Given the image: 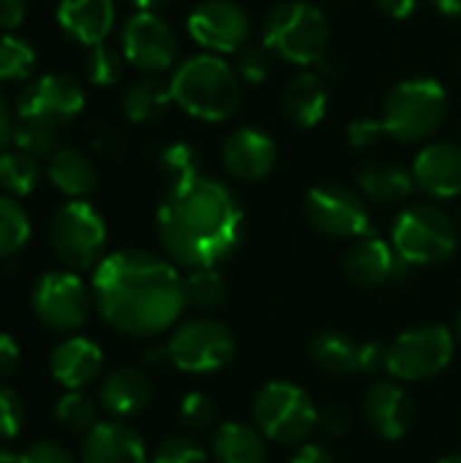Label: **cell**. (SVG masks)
Segmentation results:
<instances>
[{"label": "cell", "instance_id": "cell-10", "mask_svg": "<svg viewBox=\"0 0 461 463\" xmlns=\"http://www.w3.org/2000/svg\"><path fill=\"white\" fill-rule=\"evenodd\" d=\"M30 307L35 320L54 334H73L79 331L92 304V290L82 282V277L71 269L65 271H46L33 285Z\"/></svg>", "mask_w": 461, "mask_h": 463}, {"label": "cell", "instance_id": "cell-20", "mask_svg": "<svg viewBox=\"0 0 461 463\" xmlns=\"http://www.w3.org/2000/svg\"><path fill=\"white\" fill-rule=\"evenodd\" d=\"M79 463H149L141 434L125 420H103L84 434Z\"/></svg>", "mask_w": 461, "mask_h": 463}, {"label": "cell", "instance_id": "cell-16", "mask_svg": "<svg viewBox=\"0 0 461 463\" xmlns=\"http://www.w3.org/2000/svg\"><path fill=\"white\" fill-rule=\"evenodd\" d=\"M223 168L231 174L236 182H261L266 179L274 165H277V144L269 133L261 128H236L234 133L226 136L223 149Z\"/></svg>", "mask_w": 461, "mask_h": 463}, {"label": "cell", "instance_id": "cell-23", "mask_svg": "<svg viewBox=\"0 0 461 463\" xmlns=\"http://www.w3.org/2000/svg\"><path fill=\"white\" fill-rule=\"evenodd\" d=\"M101 407L114 418V420H130L141 415L149 402H152V383L141 369L122 366L106 374L101 383Z\"/></svg>", "mask_w": 461, "mask_h": 463}, {"label": "cell", "instance_id": "cell-21", "mask_svg": "<svg viewBox=\"0 0 461 463\" xmlns=\"http://www.w3.org/2000/svg\"><path fill=\"white\" fill-rule=\"evenodd\" d=\"M103 350L87 336L62 339L49 355V372L65 391H84L101 377Z\"/></svg>", "mask_w": 461, "mask_h": 463}, {"label": "cell", "instance_id": "cell-19", "mask_svg": "<svg viewBox=\"0 0 461 463\" xmlns=\"http://www.w3.org/2000/svg\"><path fill=\"white\" fill-rule=\"evenodd\" d=\"M413 179L421 193L437 201L461 195V146L454 141H435L413 160Z\"/></svg>", "mask_w": 461, "mask_h": 463}, {"label": "cell", "instance_id": "cell-33", "mask_svg": "<svg viewBox=\"0 0 461 463\" xmlns=\"http://www.w3.org/2000/svg\"><path fill=\"white\" fill-rule=\"evenodd\" d=\"M30 239V217L14 195L0 193V260L14 258Z\"/></svg>", "mask_w": 461, "mask_h": 463}, {"label": "cell", "instance_id": "cell-32", "mask_svg": "<svg viewBox=\"0 0 461 463\" xmlns=\"http://www.w3.org/2000/svg\"><path fill=\"white\" fill-rule=\"evenodd\" d=\"M228 288L215 269H198L185 277V304L196 312H212L226 304Z\"/></svg>", "mask_w": 461, "mask_h": 463}, {"label": "cell", "instance_id": "cell-15", "mask_svg": "<svg viewBox=\"0 0 461 463\" xmlns=\"http://www.w3.org/2000/svg\"><path fill=\"white\" fill-rule=\"evenodd\" d=\"M190 38L212 54H236L247 46L250 19L234 0H204L187 16Z\"/></svg>", "mask_w": 461, "mask_h": 463}, {"label": "cell", "instance_id": "cell-9", "mask_svg": "<svg viewBox=\"0 0 461 463\" xmlns=\"http://www.w3.org/2000/svg\"><path fill=\"white\" fill-rule=\"evenodd\" d=\"M163 355L179 372H187V374H209V372L226 369L234 361V355H236V339H234L231 328L223 326L220 320L196 317V320L182 323L171 334Z\"/></svg>", "mask_w": 461, "mask_h": 463}, {"label": "cell", "instance_id": "cell-36", "mask_svg": "<svg viewBox=\"0 0 461 463\" xmlns=\"http://www.w3.org/2000/svg\"><path fill=\"white\" fill-rule=\"evenodd\" d=\"M122 49L109 46L106 41L98 46H90L87 60H84V73L92 87H114L122 76Z\"/></svg>", "mask_w": 461, "mask_h": 463}, {"label": "cell", "instance_id": "cell-42", "mask_svg": "<svg viewBox=\"0 0 461 463\" xmlns=\"http://www.w3.org/2000/svg\"><path fill=\"white\" fill-rule=\"evenodd\" d=\"M24 426V404L16 391L0 383V442H11Z\"/></svg>", "mask_w": 461, "mask_h": 463}, {"label": "cell", "instance_id": "cell-14", "mask_svg": "<svg viewBox=\"0 0 461 463\" xmlns=\"http://www.w3.org/2000/svg\"><path fill=\"white\" fill-rule=\"evenodd\" d=\"M120 49L128 65L149 76L166 73L179 54V43L171 24L160 19L155 11H139L122 24Z\"/></svg>", "mask_w": 461, "mask_h": 463}, {"label": "cell", "instance_id": "cell-44", "mask_svg": "<svg viewBox=\"0 0 461 463\" xmlns=\"http://www.w3.org/2000/svg\"><path fill=\"white\" fill-rule=\"evenodd\" d=\"M318 423L323 426V431L326 434H331V437H345L348 431H351V426H353V418H351V412L345 410V407H326L321 415H318Z\"/></svg>", "mask_w": 461, "mask_h": 463}, {"label": "cell", "instance_id": "cell-31", "mask_svg": "<svg viewBox=\"0 0 461 463\" xmlns=\"http://www.w3.org/2000/svg\"><path fill=\"white\" fill-rule=\"evenodd\" d=\"M11 144L22 152H27L30 157L49 163L60 149H62V130L60 128H49L41 122H30V119H19L14 125V138Z\"/></svg>", "mask_w": 461, "mask_h": 463}, {"label": "cell", "instance_id": "cell-38", "mask_svg": "<svg viewBox=\"0 0 461 463\" xmlns=\"http://www.w3.org/2000/svg\"><path fill=\"white\" fill-rule=\"evenodd\" d=\"M236 73L242 76V81L247 84H261L269 79L272 73V49L261 41V43H247L236 52V62H234Z\"/></svg>", "mask_w": 461, "mask_h": 463}, {"label": "cell", "instance_id": "cell-28", "mask_svg": "<svg viewBox=\"0 0 461 463\" xmlns=\"http://www.w3.org/2000/svg\"><path fill=\"white\" fill-rule=\"evenodd\" d=\"M359 355H361V345L342 331H321L310 342L312 364L331 377H345L359 372Z\"/></svg>", "mask_w": 461, "mask_h": 463}, {"label": "cell", "instance_id": "cell-26", "mask_svg": "<svg viewBox=\"0 0 461 463\" xmlns=\"http://www.w3.org/2000/svg\"><path fill=\"white\" fill-rule=\"evenodd\" d=\"M46 179L52 187L68 198H84L95 190L98 184V171L92 160L71 146H62L49 163H46Z\"/></svg>", "mask_w": 461, "mask_h": 463}, {"label": "cell", "instance_id": "cell-11", "mask_svg": "<svg viewBox=\"0 0 461 463\" xmlns=\"http://www.w3.org/2000/svg\"><path fill=\"white\" fill-rule=\"evenodd\" d=\"M454 334L437 323H421L402 331L389 347V374L405 383L437 377L454 361Z\"/></svg>", "mask_w": 461, "mask_h": 463}, {"label": "cell", "instance_id": "cell-45", "mask_svg": "<svg viewBox=\"0 0 461 463\" xmlns=\"http://www.w3.org/2000/svg\"><path fill=\"white\" fill-rule=\"evenodd\" d=\"M359 372H361V374H380V372H389V350L380 347V345H361Z\"/></svg>", "mask_w": 461, "mask_h": 463}, {"label": "cell", "instance_id": "cell-43", "mask_svg": "<svg viewBox=\"0 0 461 463\" xmlns=\"http://www.w3.org/2000/svg\"><path fill=\"white\" fill-rule=\"evenodd\" d=\"M383 136H386V128L380 119H356L348 125V144L359 152L378 146Z\"/></svg>", "mask_w": 461, "mask_h": 463}, {"label": "cell", "instance_id": "cell-46", "mask_svg": "<svg viewBox=\"0 0 461 463\" xmlns=\"http://www.w3.org/2000/svg\"><path fill=\"white\" fill-rule=\"evenodd\" d=\"M19 361H22V350L16 339L11 334H0V383L19 369Z\"/></svg>", "mask_w": 461, "mask_h": 463}, {"label": "cell", "instance_id": "cell-47", "mask_svg": "<svg viewBox=\"0 0 461 463\" xmlns=\"http://www.w3.org/2000/svg\"><path fill=\"white\" fill-rule=\"evenodd\" d=\"M27 16V0H0V30L14 33Z\"/></svg>", "mask_w": 461, "mask_h": 463}, {"label": "cell", "instance_id": "cell-2", "mask_svg": "<svg viewBox=\"0 0 461 463\" xmlns=\"http://www.w3.org/2000/svg\"><path fill=\"white\" fill-rule=\"evenodd\" d=\"M245 231L236 195L212 176L196 174L168 184L158 206V236L174 266L187 271L217 269L228 260Z\"/></svg>", "mask_w": 461, "mask_h": 463}, {"label": "cell", "instance_id": "cell-41", "mask_svg": "<svg viewBox=\"0 0 461 463\" xmlns=\"http://www.w3.org/2000/svg\"><path fill=\"white\" fill-rule=\"evenodd\" d=\"M179 420L190 431H209L217 420V404L206 393H187L179 404Z\"/></svg>", "mask_w": 461, "mask_h": 463}, {"label": "cell", "instance_id": "cell-51", "mask_svg": "<svg viewBox=\"0 0 461 463\" xmlns=\"http://www.w3.org/2000/svg\"><path fill=\"white\" fill-rule=\"evenodd\" d=\"M437 11H443L446 16H461V0H432Z\"/></svg>", "mask_w": 461, "mask_h": 463}, {"label": "cell", "instance_id": "cell-48", "mask_svg": "<svg viewBox=\"0 0 461 463\" xmlns=\"http://www.w3.org/2000/svg\"><path fill=\"white\" fill-rule=\"evenodd\" d=\"M421 0H375L378 11L389 19H408L416 8H418Z\"/></svg>", "mask_w": 461, "mask_h": 463}, {"label": "cell", "instance_id": "cell-29", "mask_svg": "<svg viewBox=\"0 0 461 463\" xmlns=\"http://www.w3.org/2000/svg\"><path fill=\"white\" fill-rule=\"evenodd\" d=\"M174 103L171 87L158 76H144L122 92V111L136 125H149L160 119Z\"/></svg>", "mask_w": 461, "mask_h": 463}, {"label": "cell", "instance_id": "cell-53", "mask_svg": "<svg viewBox=\"0 0 461 463\" xmlns=\"http://www.w3.org/2000/svg\"><path fill=\"white\" fill-rule=\"evenodd\" d=\"M440 463H461V453H454V456H448V458H443Z\"/></svg>", "mask_w": 461, "mask_h": 463}, {"label": "cell", "instance_id": "cell-8", "mask_svg": "<svg viewBox=\"0 0 461 463\" xmlns=\"http://www.w3.org/2000/svg\"><path fill=\"white\" fill-rule=\"evenodd\" d=\"M318 410L310 393L293 383L277 380L264 385L253 399L255 429L277 445H299L318 426Z\"/></svg>", "mask_w": 461, "mask_h": 463}, {"label": "cell", "instance_id": "cell-49", "mask_svg": "<svg viewBox=\"0 0 461 463\" xmlns=\"http://www.w3.org/2000/svg\"><path fill=\"white\" fill-rule=\"evenodd\" d=\"M288 463H334L331 453L321 445H302Z\"/></svg>", "mask_w": 461, "mask_h": 463}, {"label": "cell", "instance_id": "cell-24", "mask_svg": "<svg viewBox=\"0 0 461 463\" xmlns=\"http://www.w3.org/2000/svg\"><path fill=\"white\" fill-rule=\"evenodd\" d=\"M329 109V90L326 81L315 71L296 73L288 87L283 90V114L291 125L310 130L323 122Z\"/></svg>", "mask_w": 461, "mask_h": 463}, {"label": "cell", "instance_id": "cell-4", "mask_svg": "<svg viewBox=\"0 0 461 463\" xmlns=\"http://www.w3.org/2000/svg\"><path fill=\"white\" fill-rule=\"evenodd\" d=\"M261 38L272 49V54L307 68L326 60L331 30L326 14L318 5L307 0H285L269 8Z\"/></svg>", "mask_w": 461, "mask_h": 463}, {"label": "cell", "instance_id": "cell-17", "mask_svg": "<svg viewBox=\"0 0 461 463\" xmlns=\"http://www.w3.org/2000/svg\"><path fill=\"white\" fill-rule=\"evenodd\" d=\"M408 271V263L399 258L394 244L367 233L353 241L345 255V277L359 288H380L399 279Z\"/></svg>", "mask_w": 461, "mask_h": 463}, {"label": "cell", "instance_id": "cell-22", "mask_svg": "<svg viewBox=\"0 0 461 463\" xmlns=\"http://www.w3.org/2000/svg\"><path fill=\"white\" fill-rule=\"evenodd\" d=\"M57 24L73 43L98 46L114 30L117 8L114 0H60Z\"/></svg>", "mask_w": 461, "mask_h": 463}, {"label": "cell", "instance_id": "cell-1", "mask_svg": "<svg viewBox=\"0 0 461 463\" xmlns=\"http://www.w3.org/2000/svg\"><path fill=\"white\" fill-rule=\"evenodd\" d=\"M92 304L101 320L130 339L168 331L185 312V279L177 266L147 250H120L92 269Z\"/></svg>", "mask_w": 461, "mask_h": 463}, {"label": "cell", "instance_id": "cell-13", "mask_svg": "<svg viewBox=\"0 0 461 463\" xmlns=\"http://www.w3.org/2000/svg\"><path fill=\"white\" fill-rule=\"evenodd\" d=\"M84 90L68 73H43L27 87H22L16 98L19 119L41 122L49 128H65L84 111Z\"/></svg>", "mask_w": 461, "mask_h": 463}, {"label": "cell", "instance_id": "cell-55", "mask_svg": "<svg viewBox=\"0 0 461 463\" xmlns=\"http://www.w3.org/2000/svg\"><path fill=\"white\" fill-rule=\"evenodd\" d=\"M459 222H461V209H459Z\"/></svg>", "mask_w": 461, "mask_h": 463}, {"label": "cell", "instance_id": "cell-5", "mask_svg": "<svg viewBox=\"0 0 461 463\" xmlns=\"http://www.w3.org/2000/svg\"><path fill=\"white\" fill-rule=\"evenodd\" d=\"M448 114V92L437 79L413 76L399 81L383 100L380 122L399 144L427 141Z\"/></svg>", "mask_w": 461, "mask_h": 463}, {"label": "cell", "instance_id": "cell-40", "mask_svg": "<svg viewBox=\"0 0 461 463\" xmlns=\"http://www.w3.org/2000/svg\"><path fill=\"white\" fill-rule=\"evenodd\" d=\"M149 463H206V450L187 434H174L163 439Z\"/></svg>", "mask_w": 461, "mask_h": 463}, {"label": "cell", "instance_id": "cell-54", "mask_svg": "<svg viewBox=\"0 0 461 463\" xmlns=\"http://www.w3.org/2000/svg\"><path fill=\"white\" fill-rule=\"evenodd\" d=\"M456 336H459V342H461V312H459V320H456Z\"/></svg>", "mask_w": 461, "mask_h": 463}, {"label": "cell", "instance_id": "cell-12", "mask_svg": "<svg viewBox=\"0 0 461 463\" xmlns=\"http://www.w3.org/2000/svg\"><path fill=\"white\" fill-rule=\"evenodd\" d=\"M304 214H307V222L318 233L331 236V239H361L372 233L370 209L364 198L334 182L315 184L307 193Z\"/></svg>", "mask_w": 461, "mask_h": 463}, {"label": "cell", "instance_id": "cell-25", "mask_svg": "<svg viewBox=\"0 0 461 463\" xmlns=\"http://www.w3.org/2000/svg\"><path fill=\"white\" fill-rule=\"evenodd\" d=\"M359 190L361 195H367L375 203L391 206V203H402L413 195L416 179L413 171L402 168V165H391V163H367L359 168L356 174Z\"/></svg>", "mask_w": 461, "mask_h": 463}, {"label": "cell", "instance_id": "cell-50", "mask_svg": "<svg viewBox=\"0 0 461 463\" xmlns=\"http://www.w3.org/2000/svg\"><path fill=\"white\" fill-rule=\"evenodd\" d=\"M14 114H11V106H8V100L3 98V92H0V152L3 149H8V144H11V138H14Z\"/></svg>", "mask_w": 461, "mask_h": 463}, {"label": "cell", "instance_id": "cell-35", "mask_svg": "<svg viewBox=\"0 0 461 463\" xmlns=\"http://www.w3.org/2000/svg\"><path fill=\"white\" fill-rule=\"evenodd\" d=\"M35 49L27 38H19L14 33L0 35V81H22L35 68Z\"/></svg>", "mask_w": 461, "mask_h": 463}, {"label": "cell", "instance_id": "cell-30", "mask_svg": "<svg viewBox=\"0 0 461 463\" xmlns=\"http://www.w3.org/2000/svg\"><path fill=\"white\" fill-rule=\"evenodd\" d=\"M43 174L46 171L41 168V160L30 157L27 152L16 146L0 152V190L5 195H14V198L30 195L38 187Z\"/></svg>", "mask_w": 461, "mask_h": 463}, {"label": "cell", "instance_id": "cell-6", "mask_svg": "<svg viewBox=\"0 0 461 463\" xmlns=\"http://www.w3.org/2000/svg\"><path fill=\"white\" fill-rule=\"evenodd\" d=\"M391 244L408 266H437L456 252L459 231L443 209L416 203L394 220Z\"/></svg>", "mask_w": 461, "mask_h": 463}, {"label": "cell", "instance_id": "cell-37", "mask_svg": "<svg viewBox=\"0 0 461 463\" xmlns=\"http://www.w3.org/2000/svg\"><path fill=\"white\" fill-rule=\"evenodd\" d=\"M158 165H160V171L166 174L168 184H174V182H182V179H190V176L201 174L198 152H196L187 141H174V144H168V146L160 152Z\"/></svg>", "mask_w": 461, "mask_h": 463}, {"label": "cell", "instance_id": "cell-7", "mask_svg": "<svg viewBox=\"0 0 461 463\" xmlns=\"http://www.w3.org/2000/svg\"><path fill=\"white\" fill-rule=\"evenodd\" d=\"M49 244L57 260L71 271H90L103 260L106 220L84 198L62 203L49 222Z\"/></svg>", "mask_w": 461, "mask_h": 463}, {"label": "cell", "instance_id": "cell-52", "mask_svg": "<svg viewBox=\"0 0 461 463\" xmlns=\"http://www.w3.org/2000/svg\"><path fill=\"white\" fill-rule=\"evenodd\" d=\"M139 11H155V8H160L166 0H130Z\"/></svg>", "mask_w": 461, "mask_h": 463}, {"label": "cell", "instance_id": "cell-18", "mask_svg": "<svg viewBox=\"0 0 461 463\" xmlns=\"http://www.w3.org/2000/svg\"><path fill=\"white\" fill-rule=\"evenodd\" d=\"M364 415L370 429L389 442L402 439L416 423V404L408 391L391 380H378L364 396Z\"/></svg>", "mask_w": 461, "mask_h": 463}, {"label": "cell", "instance_id": "cell-34", "mask_svg": "<svg viewBox=\"0 0 461 463\" xmlns=\"http://www.w3.org/2000/svg\"><path fill=\"white\" fill-rule=\"evenodd\" d=\"M54 420L68 434H90L101 423L98 420V404L84 391H68L54 404Z\"/></svg>", "mask_w": 461, "mask_h": 463}, {"label": "cell", "instance_id": "cell-27", "mask_svg": "<svg viewBox=\"0 0 461 463\" xmlns=\"http://www.w3.org/2000/svg\"><path fill=\"white\" fill-rule=\"evenodd\" d=\"M264 434L247 423H223L212 437L215 463H266Z\"/></svg>", "mask_w": 461, "mask_h": 463}, {"label": "cell", "instance_id": "cell-3", "mask_svg": "<svg viewBox=\"0 0 461 463\" xmlns=\"http://www.w3.org/2000/svg\"><path fill=\"white\" fill-rule=\"evenodd\" d=\"M174 103L204 122H226L242 106V76L220 54H193L177 65L171 81Z\"/></svg>", "mask_w": 461, "mask_h": 463}, {"label": "cell", "instance_id": "cell-39", "mask_svg": "<svg viewBox=\"0 0 461 463\" xmlns=\"http://www.w3.org/2000/svg\"><path fill=\"white\" fill-rule=\"evenodd\" d=\"M0 463H79L73 458L71 450H65L62 445L52 442V439H41L33 442L27 450L22 453H11L8 448L0 445Z\"/></svg>", "mask_w": 461, "mask_h": 463}]
</instances>
